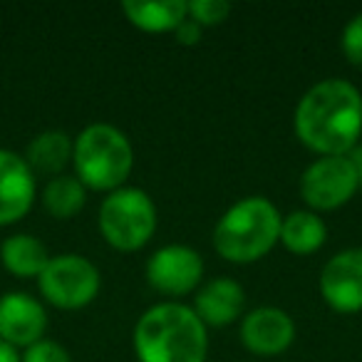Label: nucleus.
<instances>
[{
  "instance_id": "obj_1",
  "label": "nucleus",
  "mask_w": 362,
  "mask_h": 362,
  "mask_svg": "<svg viewBox=\"0 0 362 362\" xmlns=\"http://www.w3.org/2000/svg\"><path fill=\"white\" fill-rule=\"evenodd\" d=\"M293 129L317 156H347L362 136V92L347 80H322L300 97Z\"/></svg>"
},
{
  "instance_id": "obj_2",
  "label": "nucleus",
  "mask_w": 362,
  "mask_h": 362,
  "mask_svg": "<svg viewBox=\"0 0 362 362\" xmlns=\"http://www.w3.org/2000/svg\"><path fill=\"white\" fill-rule=\"evenodd\" d=\"M134 352L139 362H206V325L184 303H156L136 320Z\"/></svg>"
},
{
  "instance_id": "obj_3",
  "label": "nucleus",
  "mask_w": 362,
  "mask_h": 362,
  "mask_svg": "<svg viewBox=\"0 0 362 362\" xmlns=\"http://www.w3.org/2000/svg\"><path fill=\"white\" fill-rule=\"evenodd\" d=\"M281 211L266 197H246L228 206L214 226V248L228 263H256L281 236Z\"/></svg>"
},
{
  "instance_id": "obj_4",
  "label": "nucleus",
  "mask_w": 362,
  "mask_h": 362,
  "mask_svg": "<svg viewBox=\"0 0 362 362\" xmlns=\"http://www.w3.org/2000/svg\"><path fill=\"white\" fill-rule=\"evenodd\" d=\"M72 166L82 187L92 192H117L134 169L129 136L115 124L95 122L72 139Z\"/></svg>"
},
{
  "instance_id": "obj_5",
  "label": "nucleus",
  "mask_w": 362,
  "mask_h": 362,
  "mask_svg": "<svg viewBox=\"0 0 362 362\" xmlns=\"http://www.w3.org/2000/svg\"><path fill=\"white\" fill-rule=\"evenodd\" d=\"M97 226L112 248L122 253L139 251L156 231V206L146 192L122 187L102 199Z\"/></svg>"
},
{
  "instance_id": "obj_6",
  "label": "nucleus",
  "mask_w": 362,
  "mask_h": 362,
  "mask_svg": "<svg viewBox=\"0 0 362 362\" xmlns=\"http://www.w3.org/2000/svg\"><path fill=\"white\" fill-rule=\"evenodd\" d=\"M102 278L97 266L80 253L52 256L37 278L40 296L60 310H80L97 298Z\"/></svg>"
},
{
  "instance_id": "obj_7",
  "label": "nucleus",
  "mask_w": 362,
  "mask_h": 362,
  "mask_svg": "<svg viewBox=\"0 0 362 362\" xmlns=\"http://www.w3.org/2000/svg\"><path fill=\"white\" fill-rule=\"evenodd\" d=\"M360 189L350 156H320L300 176V199L310 211H335Z\"/></svg>"
},
{
  "instance_id": "obj_8",
  "label": "nucleus",
  "mask_w": 362,
  "mask_h": 362,
  "mask_svg": "<svg viewBox=\"0 0 362 362\" xmlns=\"http://www.w3.org/2000/svg\"><path fill=\"white\" fill-rule=\"evenodd\" d=\"M146 283L156 293L181 298L197 291L204 278V258L184 243H169L151 253L146 261Z\"/></svg>"
},
{
  "instance_id": "obj_9",
  "label": "nucleus",
  "mask_w": 362,
  "mask_h": 362,
  "mask_svg": "<svg viewBox=\"0 0 362 362\" xmlns=\"http://www.w3.org/2000/svg\"><path fill=\"white\" fill-rule=\"evenodd\" d=\"M320 296L335 313L362 310V248H345L322 266Z\"/></svg>"
},
{
  "instance_id": "obj_10",
  "label": "nucleus",
  "mask_w": 362,
  "mask_h": 362,
  "mask_svg": "<svg viewBox=\"0 0 362 362\" xmlns=\"http://www.w3.org/2000/svg\"><path fill=\"white\" fill-rule=\"evenodd\" d=\"M47 313L37 298L11 291L0 298V340L11 347H30L45 337Z\"/></svg>"
},
{
  "instance_id": "obj_11",
  "label": "nucleus",
  "mask_w": 362,
  "mask_h": 362,
  "mask_svg": "<svg viewBox=\"0 0 362 362\" xmlns=\"http://www.w3.org/2000/svg\"><path fill=\"white\" fill-rule=\"evenodd\" d=\"M37 181L25 156L0 149V226H13L35 204Z\"/></svg>"
},
{
  "instance_id": "obj_12",
  "label": "nucleus",
  "mask_w": 362,
  "mask_h": 362,
  "mask_svg": "<svg viewBox=\"0 0 362 362\" xmlns=\"http://www.w3.org/2000/svg\"><path fill=\"white\" fill-rule=\"evenodd\" d=\"M296 340V322L286 310L263 305L241 317V342L258 357H273L286 352Z\"/></svg>"
},
{
  "instance_id": "obj_13",
  "label": "nucleus",
  "mask_w": 362,
  "mask_h": 362,
  "mask_svg": "<svg viewBox=\"0 0 362 362\" xmlns=\"http://www.w3.org/2000/svg\"><path fill=\"white\" fill-rule=\"evenodd\" d=\"M243 308H246V291L241 283L218 276L199 288L192 310L206 327H223L243 317Z\"/></svg>"
},
{
  "instance_id": "obj_14",
  "label": "nucleus",
  "mask_w": 362,
  "mask_h": 362,
  "mask_svg": "<svg viewBox=\"0 0 362 362\" xmlns=\"http://www.w3.org/2000/svg\"><path fill=\"white\" fill-rule=\"evenodd\" d=\"M122 13L127 21L141 33H174L187 21V3L184 0H124Z\"/></svg>"
},
{
  "instance_id": "obj_15",
  "label": "nucleus",
  "mask_w": 362,
  "mask_h": 362,
  "mask_svg": "<svg viewBox=\"0 0 362 362\" xmlns=\"http://www.w3.org/2000/svg\"><path fill=\"white\" fill-rule=\"evenodd\" d=\"M50 258L45 243L30 233H13L0 243V263L16 278H40Z\"/></svg>"
},
{
  "instance_id": "obj_16",
  "label": "nucleus",
  "mask_w": 362,
  "mask_h": 362,
  "mask_svg": "<svg viewBox=\"0 0 362 362\" xmlns=\"http://www.w3.org/2000/svg\"><path fill=\"white\" fill-rule=\"evenodd\" d=\"M327 238V226L315 211H291L281 221V236L278 243L286 246V251L296 253V256H310V253L320 251L322 243Z\"/></svg>"
},
{
  "instance_id": "obj_17",
  "label": "nucleus",
  "mask_w": 362,
  "mask_h": 362,
  "mask_svg": "<svg viewBox=\"0 0 362 362\" xmlns=\"http://www.w3.org/2000/svg\"><path fill=\"white\" fill-rule=\"evenodd\" d=\"M25 161L33 169V174L60 176L62 169L72 161V136L60 129L40 132L28 144Z\"/></svg>"
},
{
  "instance_id": "obj_18",
  "label": "nucleus",
  "mask_w": 362,
  "mask_h": 362,
  "mask_svg": "<svg viewBox=\"0 0 362 362\" xmlns=\"http://www.w3.org/2000/svg\"><path fill=\"white\" fill-rule=\"evenodd\" d=\"M42 209L50 214L57 221H67V218H75L77 214L85 209L87 204V189L82 187V181L75 174H60L52 176L45 184L40 194Z\"/></svg>"
},
{
  "instance_id": "obj_19",
  "label": "nucleus",
  "mask_w": 362,
  "mask_h": 362,
  "mask_svg": "<svg viewBox=\"0 0 362 362\" xmlns=\"http://www.w3.org/2000/svg\"><path fill=\"white\" fill-rule=\"evenodd\" d=\"M187 16L202 28H216L228 21L231 3H226V0H192V3H187Z\"/></svg>"
},
{
  "instance_id": "obj_20",
  "label": "nucleus",
  "mask_w": 362,
  "mask_h": 362,
  "mask_svg": "<svg viewBox=\"0 0 362 362\" xmlns=\"http://www.w3.org/2000/svg\"><path fill=\"white\" fill-rule=\"evenodd\" d=\"M21 362H72V357L60 342L42 337L35 345L25 347V352L21 355Z\"/></svg>"
},
{
  "instance_id": "obj_21",
  "label": "nucleus",
  "mask_w": 362,
  "mask_h": 362,
  "mask_svg": "<svg viewBox=\"0 0 362 362\" xmlns=\"http://www.w3.org/2000/svg\"><path fill=\"white\" fill-rule=\"evenodd\" d=\"M340 50L352 65L362 67V13H357L345 25L340 37Z\"/></svg>"
},
{
  "instance_id": "obj_22",
  "label": "nucleus",
  "mask_w": 362,
  "mask_h": 362,
  "mask_svg": "<svg viewBox=\"0 0 362 362\" xmlns=\"http://www.w3.org/2000/svg\"><path fill=\"white\" fill-rule=\"evenodd\" d=\"M202 33H204V28L199 25V23H194L192 18L187 16V21L176 28L174 35H176V42H179V45H189V47H192V45H197V42L202 40Z\"/></svg>"
},
{
  "instance_id": "obj_23",
  "label": "nucleus",
  "mask_w": 362,
  "mask_h": 362,
  "mask_svg": "<svg viewBox=\"0 0 362 362\" xmlns=\"http://www.w3.org/2000/svg\"><path fill=\"white\" fill-rule=\"evenodd\" d=\"M0 362H21V355H18L16 347H11L3 340H0Z\"/></svg>"
},
{
  "instance_id": "obj_24",
  "label": "nucleus",
  "mask_w": 362,
  "mask_h": 362,
  "mask_svg": "<svg viewBox=\"0 0 362 362\" xmlns=\"http://www.w3.org/2000/svg\"><path fill=\"white\" fill-rule=\"evenodd\" d=\"M355 164V171H357V181H360V189H362V146H355V149L347 154Z\"/></svg>"
}]
</instances>
